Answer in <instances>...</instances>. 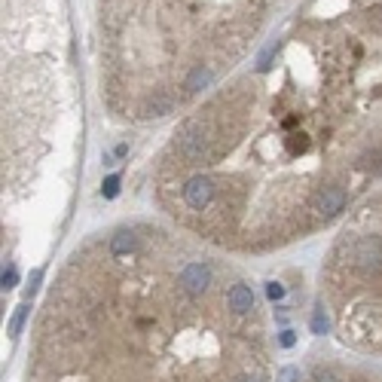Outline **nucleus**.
Instances as JSON below:
<instances>
[{
    "mask_svg": "<svg viewBox=\"0 0 382 382\" xmlns=\"http://www.w3.org/2000/svg\"><path fill=\"white\" fill-rule=\"evenodd\" d=\"M37 334L28 382L270 379V345L251 288H221L208 260L181 263L168 285L135 288L125 272L104 288L98 260L77 254Z\"/></svg>",
    "mask_w": 382,
    "mask_h": 382,
    "instance_id": "nucleus-1",
    "label": "nucleus"
},
{
    "mask_svg": "<svg viewBox=\"0 0 382 382\" xmlns=\"http://www.w3.org/2000/svg\"><path fill=\"white\" fill-rule=\"evenodd\" d=\"M104 193H108V196H113V193H117V178H110L108 183H104Z\"/></svg>",
    "mask_w": 382,
    "mask_h": 382,
    "instance_id": "nucleus-2",
    "label": "nucleus"
}]
</instances>
